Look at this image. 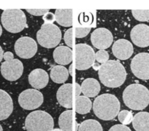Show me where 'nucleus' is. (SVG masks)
Wrapping results in <instances>:
<instances>
[{
	"label": "nucleus",
	"mask_w": 149,
	"mask_h": 131,
	"mask_svg": "<svg viewBox=\"0 0 149 131\" xmlns=\"http://www.w3.org/2000/svg\"><path fill=\"white\" fill-rule=\"evenodd\" d=\"M92 106V102L87 97L79 96L75 99V111L79 114L88 113L91 110Z\"/></svg>",
	"instance_id": "nucleus-23"
},
{
	"label": "nucleus",
	"mask_w": 149,
	"mask_h": 131,
	"mask_svg": "<svg viewBox=\"0 0 149 131\" xmlns=\"http://www.w3.org/2000/svg\"><path fill=\"white\" fill-rule=\"evenodd\" d=\"M16 54L24 59L33 57L37 52L38 45L35 40L29 37H22L17 39L15 44Z\"/></svg>",
	"instance_id": "nucleus-10"
},
{
	"label": "nucleus",
	"mask_w": 149,
	"mask_h": 131,
	"mask_svg": "<svg viewBox=\"0 0 149 131\" xmlns=\"http://www.w3.org/2000/svg\"><path fill=\"white\" fill-rule=\"evenodd\" d=\"M79 131H103V130L98 121L94 119H88L81 124Z\"/></svg>",
	"instance_id": "nucleus-25"
},
{
	"label": "nucleus",
	"mask_w": 149,
	"mask_h": 131,
	"mask_svg": "<svg viewBox=\"0 0 149 131\" xmlns=\"http://www.w3.org/2000/svg\"><path fill=\"white\" fill-rule=\"evenodd\" d=\"M52 131H63L62 130L59 129H55L54 130H52Z\"/></svg>",
	"instance_id": "nucleus-39"
},
{
	"label": "nucleus",
	"mask_w": 149,
	"mask_h": 131,
	"mask_svg": "<svg viewBox=\"0 0 149 131\" xmlns=\"http://www.w3.org/2000/svg\"><path fill=\"white\" fill-rule=\"evenodd\" d=\"M2 33V28L0 24V37Z\"/></svg>",
	"instance_id": "nucleus-38"
},
{
	"label": "nucleus",
	"mask_w": 149,
	"mask_h": 131,
	"mask_svg": "<svg viewBox=\"0 0 149 131\" xmlns=\"http://www.w3.org/2000/svg\"><path fill=\"white\" fill-rule=\"evenodd\" d=\"M95 53L93 49L86 44L75 45V67L78 70L89 69L94 64Z\"/></svg>",
	"instance_id": "nucleus-7"
},
{
	"label": "nucleus",
	"mask_w": 149,
	"mask_h": 131,
	"mask_svg": "<svg viewBox=\"0 0 149 131\" xmlns=\"http://www.w3.org/2000/svg\"><path fill=\"white\" fill-rule=\"evenodd\" d=\"M49 9H26L29 14L35 16L44 15L49 11Z\"/></svg>",
	"instance_id": "nucleus-31"
},
{
	"label": "nucleus",
	"mask_w": 149,
	"mask_h": 131,
	"mask_svg": "<svg viewBox=\"0 0 149 131\" xmlns=\"http://www.w3.org/2000/svg\"><path fill=\"white\" fill-rule=\"evenodd\" d=\"M54 125L52 116L42 111L31 112L25 119V128L27 131H52Z\"/></svg>",
	"instance_id": "nucleus-6"
},
{
	"label": "nucleus",
	"mask_w": 149,
	"mask_h": 131,
	"mask_svg": "<svg viewBox=\"0 0 149 131\" xmlns=\"http://www.w3.org/2000/svg\"><path fill=\"white\" fill-rule=\"evenodd\" d=\"M44 20L45 21L47 22L48 23H52L53 21H55V16L54 14L51 12H48L47 14L44 15L43 17Z\"/></svg>",
	"instance_id": "nucleus-33"
},
{
	"label": "nucleus",
	"mask_w": 149,
	"mask_h": 131,
	"mask_svg": "<svg viewBox=\"0 0 149 131\" xmlns=\"http://www.w3.org/2000/svg\"><path fill=\"white\" fill-rule=\"evenodd\" d=\"M112 51L114 55L118 59L127 60L133 55L134 48L130 41L126 39H119L113 44Z\"/></svg>",
	"instance_id": "nucleus-14"
},
{
	"label": "nucleus",
	"mask_w": 149,
	"mask_h": 131,
	"mask_svg": "<svg viewBox=\"0 0 149 131\" xmlns=\"http://www.w3.org/2000/svg\"><path fill=\"white\" fill-rule=\"evenodd\" d=\"M72 9H57L55 11V20L61 26L69 27L72 25Z\"/></svg>",
	"instance_id": "nucleus-20"
},
{
	"label": "nucleus",
	"mask_w": 149,
	"mask_h": 131,
	"mask_svg": "<svg viewBox=\"0 0 149 131\" xmlns=\"http://www.w3.org/2000/svg\"><path fill=\"white\" fill-rule=\"evenodd\" d=\"M14 55L13 53L10 51H7L3 55V58L5 61L14 59Z\"/></svg>",
	"instance_id": "nucleus-34"
},
{
	"label": "nucleus",
	"mask_w": 149,
	"mask_h": 131,
	"mask_svg": "<svg viewBox=\"0 0 149 131\" xmlns=\"http://www.w3.org/2000/svg\"><path fill=\"white\" fill-rule=\"evenodd\" d=\"M29 81L30 84L34 89H43L49 83V75L42 69H36L29 75Z\"/></svg>",
	"instance_id": "nucleus-15"
},
{
	"label": "nucleus",
	"mask_w": 149,
	"mask_h": 131,
	"mask_svg": "<svg viewBox=\"0 0 149 131\" xmlns=\"http://www.w3.org/2000/svg\"><path fill=\"white\" fill-rule=\"evenodd\" d=\"M69 77V71L63 65H56L51 70V78L53 82L56 83H64L67 81Z\"/></svg>",
	"instance_id": "nucleus-22"
},
{
	"label": "nucleus",
	"mask_w": 149,
	"mask_h": 131,
	"mask_svg": "<svg viewBox=\"0 0 149 131\" xmlns=\"http://www.w3.org/2000/svg\"><path fill=\"white\" fill-rule=\"evenodd\" d=\"M90 28H76L75 35L76 38H82L86 36L91 31Z\"/></svg>",
	"instance_id": "nucleus-29"
},
{
	"label": "nucleus",
	"mask_w": 149,
	"mask_h": 131,
	"mask_svg": "<svg viewBox=\"0 0 149 131\" xmlns=\"http://www.w3.org/2000/svg\"><path fill=\"white\" fill-rule=\"evenodd\" d=\"M81 86V92L85 96L88 98L96 96L100 93L101 89L99 82L93 78L85 79Z\"/></svg>",
	"instance_id": "nucleus-19"
},
{
	"label": "nucleus",
	"mask_w": 149,
	"mask_h": 131,
	"mask_svg": "<svg viewBox=\"0 0 149 131\" xmlns=\"http://www.w3.org/2000/svg\"><path fill=\"white\" fill-rule=\"evenodd\" d=\"M132 15L136 20L140 21H147L149 20V10H132Z\"/></svg>",
	"instance_id": "nucleus-27"
},
{
	"label": "nucleus",
	"mask_w": 149,
	"mask_h": 131,
	"mask_svg": "<svg viewBox=\"0 0 149 131\" xmlns=\"http://www.w3.org/2000/svg\"><path fill=\"white\" fill-rule=\"evenodd\" d=\"M75 98L78 97L79 96L81 93V86L79 84L76 83H75Z\"/></svg>",
	"instance_id": "nucleus-35"
},
{
	"label": "nucleus",
	"mask_w": 149,
	"mask_h": 131,
	"mask_svg": "<svg viewBox=\"0 0 149 131\" xmlns=\"http://www.w3.org/2000/svg\"><path fill=\"white\" fill-rule=\"evenodd\" d=\"M0 131H3L2 127L1 125H0Z\"/></svg>",
	"instance_id": "nucleus-40"
},
{
	"label": "nucleus",
	"mask_w": 149,
	"mask_h": 131,
	"mask_svg": "<svg viewBox=\"0 0 149 131\" xmlns=\"http://www.w3.org/2000/svg\"><path fill=\"white\" fill-rule=\"evenodd\" d=\"M72 28L67 30L64 36V39L66 45L70 48H72Z\"/></svg>",
	"instance_id": "nucleus-30"
},
{
	"label": "nucleus",
	"mask_w": 149,
	"mask_h": 131,
	"mask_svg": "<svg viewBox=\"0 0 149 131\" xmlns=\"http://www.w3.org/2000/svg\"><path fill=\"white\" fill-rule=\"evenodd\" d=\"M113 40V37L111 31L106 28H98L91 34V42L94 47L98 49L104 50L109 48Z\"/></svg>",
	"instance_id": "nucleus-12"
},
{
	"label": "nucleus",
	"mask_w": 149,
	"mask_h": 131,
	"mask_svg": "<svg viewBox=\"0 0 149 131\" xmlns=\"http://www.w3.org/2000/svg\"><path fill=\"white\" fill-rule=\"evenodd\" d=\"M3 28L8 32L17 33L27 26V19L24 12L18 9L5 10L1 17Z\"/></svg>",
	"instance_id": "nucleus-4"
},
{
	"label": "nucleus",
	"mask_w": 149,
	"mask_h": 131,
	"mask_svg": "<svg viewBox=\"0 0 149 131\" xmlns=\"http://www.w3.org/2000/svg\"><path fill=\"white\" fill-rule=\"evenodd\" d=\"M98 74L102 83L109 88L120 87L124 83L127 77L123 65L119 61L113 60L102 64Z\"/></svg>",
	"instance_id": "nucleus-1"
},
{
	"label": "nucleus",
	"mask_w": 149,
	"mask_h": 131,
	"mask_svg": "<svg viewBox=\"0 0 149 131\" xmlns=\"http://www.w3.org/2000/svg\"><path fill=\"white\" fill-rule=\"evenodd\" d=\"M72 84H65L58 89L57 92L56 97L60 105L67 109L72 108Z\"/></svg>",
	"instance_id": "nucleus-16"
},
{
	"label": "nucleus",
	"mask_w": 149,
	"mask_h": 131,
	"mask_svg": "<svg viewBox=\"0 0 149 131\" xmlns=\"http://www.w3.org/2000/svg\"><path fill=\"white\" fill-rule=\"evenodd\" d=\"M123 102L126 106L134 110H142L149 104V91L139 84L128 86L123 92Z\"/></svg>",
	"instance_id": "nucleus-3"
},
{
	"label": "nucleus",
	"mask_w": 149,
	"mask_h": 131,
	"mask_svg": "<svg viewBox=\"0 0 149 131\" xmlns=\"http://www.w3.org/2000/svg\"><path fill=\"white\" fill-rule=\"evenodd\" d=\"M130 37L132 42L138 47H148L149 26L143 24L136 25L130 32Z\"/></svg>",
	"instance_id": "nucleus-13"
},
{
	"label": "nucleus",
	"mask_w": 149,
	"mask_h": 131,
	"mask_svg": "<svg viewBox=\"0 0 149 131\" xmlns=\"http://www.w3.org/2000/svg\"><path fill=\"white\" fill-rule=\"evenodd\" d=\"M3 50L1 47L0 46V62H1L3 58Z\"/></svg>",
	"instance_id": "nucleus-36"
},
{
	"label": "nucleus",
	"mask_w": 149,
	"mask_h": 131,
	"mask_svg": "<svg viewBox=\"0 0 149 131\" xmlns=\"http://www.w3.org/2000/svg\"><path fill=\"white\" fill-rule=\"evenodd\" d=\"M131 71L137 78L149 79V53H140L132 59L130 64Z\"/></svg>",
	"instance_id": "nucleus-9"
},
{
	"label": "nucleus",
	"mask_w": 149,
	"mask_h": 131,
	"mask_svg": "<svg viewBox=\"0 0 149 131\" xmlns=\"http://www.w3.org/2000/svg\"><path fill=\"white\" fill-rule=\"evenodd\" d=\"M72 66H73V64H72L70 65V67H69V70H68L69 74L71 76H72V74H73V73H72Z\"/></svg>",
	"instance_id": "nucleus-37"
},
{
	"label": "nucleus",
	"mask_w": 149,
	"mask_h": 131,
	"mask_svg": "<svg viewBox=\"0 0 149 131\" xmlns=\"http://www.w3.org/2000/svg\"><path fill=\"white\" fill-rule=\"evenodd\" d=\"M73 112L67 110L60 115L58 120L59 127L63 131H73L72 125Z\"/></svg>",
	"instance_id": "nucleus-24"
},
{
	"label": "nucleus",
	"mask_w": 149,
	"mask_h": 131,
	"mask_svg": "<svg viewBox=\"0 0 149 131\" xmlns=\"http://www.w3.org/2000/svg\"><path fill=\"white\" fill-rule=\"evenodd\" d=\"M120 104L118 98L110 94H103L94 101L93 110L97 117L103 120H112L119 113Z\"/></svg>",
	"instance_id": "nucleus-2"
},
{
	"label": "nucleus",
	"mask_w": 149,
	"mask_h": 131,
	"mask_svg": "<svg viewBox=\"0 0 149 131\" xmlns=\"http://www.w3.org/2000/svg\"><path fill=\"white\" fill-rule=\"evenodd\" d=\"M37 39L39 44L47 49L56 47L62 39V32L56 24L45 23L37 33Z\"/></svg>",
	"instance_id": "nucleus-5"
},
{
	"label": "nucleus",
	"mask_w": 149,
	"mask_h": 131,
	"mask_svg": "<svg viewBox=\"0 0 149 131\" xmlns=\"http://www.w3.org/2000/svg\"><path fill=\"white\" fill-rule=\"evenodd\" d=\"M22 63L18 59H13L2 63L1 73L5 79L8 81H16L20 78L23 72Z\"/></svg>",
	"instance_id": "nucleus-11"
},
{
	"label": "nucleus",
	"mask_w": 149,
	"mask_h": 131,
	"mask_svg": "<svg viewBox=\"0 0 149 131\" xmlns=\"http://www.w3.org/2000/svg\"><path fill=\"white\" fill-rule=\"evenodd\" d=\"M118 119L121 123L124 125H127L131 123L133 120V115L129 111H122L118 114Z\"/></svg>",
	"instance_id": "nucleus-26"
},
{
	"label": "nucleus",
	"mask_w": 149,
	"mask_h": 131,
	"mask_svg": "<svg viewBox=\"0 0 149 131\" xmlns=\"http://www.w3.org/2000/svg\"><path fill=\"white\" fill-rule=\"evenodd\" d=\"M109 131H131L128 127L123 125H116L112 126Z\"/></svg>",
	"instance_id": "nucleus-32"
},
{
	"label": "nucleus",
	"mask_w": 149,
	"mask_h": 131,
	"mask_svg": "<svg viewBox=\"0 0 149 131\" xmlns=\"http://www.w3.org/2000/svg\"><path fill=\"white\" fill-rule=\"evenodd\" d=\"M109 59V55L107 51L104 50L98 51L95 54V59L100 63H105Z\"/></svg>",
	"instance_id": "nucleus-28"
},
{
	"label": "nucleus",
	"mask_w": 149,
	"mask_h": 131,
	"mask_svg": "<svg viewBox=\"0 0 149 131\" xmlns=\"http://www.w3.org/2000/svg\"><path fill=\"white\" fill-rule=\"evenodd\" d=\"M44 101L42 94L35 89H28L22 92L18 97L20 106L24 110H31L40 107Z\"/></svg>",
	"instance_id": "nucleus-8"
},
{
	"label": "nucleus",
	"mask_w": 149,
	"mask_h": 131,
	"mask_svg": "<svg viewBox=\"0 0 149 131\" xmlns=\"http://www.w3.org/2000/svg\"><path fill=\"white\" fill-rule=\"evenodd\" d=\"M13 110L12 98L5 91L0 89V121L10 116Z\"/></svg>",
	"instance_id": "nucleus-17"
},
{
	"label": "nucleus",
	"mask_w": 149,
	"mask_h": 131,
	"mask_svg": "<svg viewBox=\"0 0 149 131\" xmlns=\"http://www.w3.org/2000/svg\"><path fill=\"white\" fill-rule=\"evenodd\" d=\"M72 50L69 47L59 46L53 52V58L60 65H67L72 62Z\"/></svg>",
	"instance_id": "nucleus-18"
},
{
	"label": "nucleus",
	"mask_w": 149,
	"mask_h": 131,
	"mask_svg": "<svg viewBox=\"0 0 149 131\" xmlns=\"http://www.w3.org/2000/svg\"><path fill=\"white\" fill-rule=\"evenodd\" d=\"M133 125L136 131H149V113L140 112L133 118Z\"/></svg>",
	"instance_id": "nucleus-21"
}]
</instances>
